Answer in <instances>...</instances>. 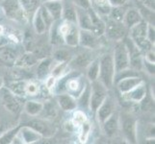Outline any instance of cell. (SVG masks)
Masks as SVG:
<instances>
[{
  "label": "cell",
  "mask_w": 155,
  "mask_h": 144,
  "mask_svg": "<svg viewBox=\"0 0 155 144\" xmlns=\"http://www.w3.org/2000/svg\"><path fill=\"white\" fill-rule=\"evenodd\" d=\"M116 75L113 56L110 53L102 55L99 58V75L98 81L107 88L110 89L114 86Z\"/></svg>",
  "instance_id": "6da1fadb"
},
{
  "label": "cell",
  "mask_w": 155,
  "mask_h": 144,
  "mask_svg": "<svg viewBox=\"0 0 155 144\" xmlns=\"http://www.w3.org/2000/svg\"><path fill=\"white\" fill-rule=\"evenodd\" d=\"M59 31L63 36L64 43L69 47H77L79 45V27L77 24L64 20L59 23Z\"/></svg>",
  "instance_id": "7a4b0ae2"
},
{
  "label": "cell",
  "mask_w": 155,
  "mask_h": 144,
  "mask_svg": "<svg viewBox=\"0 0 155 144\" xmlns=\"http://www.w3.org/2000/svg\"><path fill=\"white\" fill-rule=\"evenodd\" d=\"M1 6L5 15L9 19L15 20L17 22H24L26 20L27 15L18 0H3Z\"/></svg>",
  "instance_id": "3957f363"
},
{
  "label": "cell",
  "mask_w": 155,
  "mask_h": 144,
  "mask_svg": "<svg viewBox=\"0 0 155 144\" xmlns=\"http://www.w3.org/2000/svg\"><path fill=\"white\" fill-rule=\"evenodd\" d=\"M137 124L136 118L130 114H124L120 117V128L129 143L137 142Z\"/></svg>",
  "instance_id": "277c9868"
},
{
  "label": "cell",
  "mask_w": 155,
  "mask_h": 144,
  "mask_svg": "<svg viewBox=\"0 0 155 144\" xmlns=\"http://www.w3.org/2000/svg\"><path fill=\"white\" fill-rule=\"evenodd\" d=\"M113 61L115 66L116 73L120 72L126 68H129V56L126 49V46L124 41H116V45L114 48L113 54Z\"/></svg>",
  "instance_id": "5b68a950"
},
{
  "label": "cell",
  "mask_w": 155,
  "mask_h": 144,
  "mask_svg": "<svg viewBox=\"0 0 155 144\" xmlns=\"http://www.w3.org/2000/svg\"><path fill=\"white\" fill-rule=\"evenodd\" d=\"M108 89H107L98 80L91 83V97H90V110L95 114L98 107L106 98Z\"/></svg>",
  "instance_id": "8992f818"
},
{
  "label": "cell",
  "mask_w": 155,
  "mask_h": 144,
  "mask_svg": "<svg viewBox=\"0 0 155 144\" xmlns=\"http://www.w3.org/2000/svg\"><path fill=\"white\" fill-rule=\"evenodd\" d=\"M126 46V49L128 52V56H129V66L130 68L134 69L138 71L141 70L143 68V53L141 50L137 47V45L134 43L130 37L125 38L122 40Z\"/></svg>",
  "instance_id": "52a82bcc"
},
{
  "label": "cell",
  "mask_w": 155,
  "mask_h": 144,
  "mask_svg": "<svg viewBox=\"0 0 155 144\" xmlns=\"http://www.w3.org/2000/svg\"><path fill=\"white\" fill-rule=\"evenodd\" d=\"M127 29L122 22H117L109 18V20L105 22V33L104 35L107 39L114 41H120L126 36Z\"/></svg>",
  "instance_id": "ba28073f"
},
{
  "label": "cell",
  "mask_w": 155,
  "mask_h": 144,
  "mask_svg": "<svg viewBox=\"0 0 155 144\" xmlns=\"http://www.w3.org/2000/svg\"><path fill=\"white\" fill-rule=\"evenodd\" d=\"M27 126L34 129L41 137L50 138L55 135V127L49 120L47 119H33L29 121Z\"/></svg>",
  "instance_id": "9c48e42d"
},
{
  "label": "cell",
  "mask_w": 155,
  "mask_h": 144,
  "mask_svg": "<svg viewBox=\"0 0 155 144\" xmlns=\"http://www.w3.org/2000/svg\"><path fill=\"white\" fill-rule=\"evenodd\" d=\"M115 108H116V103L114 98L107 94L106 98L98 107L97 111H95L97 120L100 124H102L110 115H112L115 113Z\"/></svg>",
  "instance_id": "30bf717a"
},
{
  "label": "cell",
  "mask_w": 155,
  "mask_h": 144,
  "mask_svg": "<svg viewBox=\"0 0 155 144\" xmlns=\"http://www.w3.org/2000/svg\"><path fill=\"white\" fill-rule=\"evenodd\" d=\"M99 38L92 31L82 30L79 31V45L88 49H97L99 46Z\"/></svg>",
  "instance_id": "8fae6325"
},
{
  "label": "cell",
  "mask_w": 155,
  "mask_h": 144,
  "mask_svg": "<svg viewBox=\"0 0 155 144\" xmlns=\"http://www.w3.org/2000/svg\"><path fill=\"white\" fill-rule=\"evenodd\" d=\"M15 96L9 89H5L2 94V103L9 113L13 114H18L20 111V103Z\"/></svg>",
  "instance_id": "7c38bea8"
},
{
  "label": "cell",
  "mask_w": 155,
  "mask_h": 144,
  "mask_svg": "<svg viewBox=\"0 0 155 144\" xmlns=\"http://www.w3.org/2000/svg\"><path fill=\"white\" fill-rule=\"evenodd\" d=\"M101 125H102L104 134L107 136L109 137L115 136L120 130V115L115 111Z\"/></svg>",
  "instance_id": "4fadbf2b"
},
{
  "label": "cell",
  "mask_w": 155,
  "mask_h": 144,
  "mask_svg": "<svg viewBox=\"0 0 155 144\" xmlns=\"http://www.w3.org/2000/svg\"><path fill=\"white\" fill-rule=\"evenodd\" d=\"M18 135L20 138L21 143H25V144L36 143L41 139V136L27 125L20 126Z\"/></svg>",
  "instance_id": "5bb4252c"
},
{
  "label": "cell",
  "mask_w": 155,
  "mask_h": 144,
  "mask_svg": "<svg viewBox=\"0 0 155 144\" xmlns=\"http://www.w3.org/2000/svg\"><path fill=\"white\" fill-rule=\"evenodd\" d=\"M88 13L90 14L91 20H92V30L91 31L97 37L100 38L105 33V21L92 7L88 9Z\"/></svg>",
  "instance_id": "9a60e30c"
},
{
  "label": "cell",
  "mask_w": 155,
  "mask_h": 144,
  "mask_svg": "<svg viewBox=\"0 0 155 144\" xmlns=\"http://www.w3.org/2000/svg\"><path fill=\"white\" fill-rule=\"evenodd\" d=\"M143 82V79L139 76H129L122 78L119 81H117L115 84L119 89V91L121 94H125L128 91H130L132 88H134L136 86H138L139 84H141Z\"/></svg>",
  "instance_id": "2e32d148"
},
{
  "label": "cell",
  "mask_w": 155,
  "mask_h": 144,
  "mask_svg": "<svg viewBox=\"0 0 155 144\" xmlns=\"http://www.w3.org/2000/svg\"><path fill=\"white\" fill-rule=\"evenodd\" d=\"M122 95H124V97L126 100L130 101V102L140 103L141 101L147 95V85L143 81L141 84H139L134 88H132L130 91H128L127 93L122 94Z\"/></svg>",
  "instance_id": "e0dca14e"
},
{
  "label": "cell",
  "mask_w": 155,
  "mask_h": 144,
  "mask_svg": "<svg viewBox=\"0 0 155 144\" xmlns=\"http://www.w3.org/2000/svg\"><path fill=\"white\" fill-rule=\"evenodd\" d=\"M18 57V52L14 47L9 45L0 46V62H2L5 65L15 66Z\"/></svg>",
  "instance_id": "ac0fdd59"
},
{
  "label": "cell",
  "mask_w": 155,
  "mask_h": 144,
  "mask_svg": "<svg viewBox=\"0 0 155 144\" xmlns=\"http://www.w3.org/2000/svg\"><path fill=\"white\" fill-rule=\"evenodd\" d=\"M57 102L59 107L65 111H72L77 108L76 98L68 92L59 93L57 96Z\"/></svg>",
  "instance_id": "d6986e66"
},
{
  "label": "cell",
  "mask_w": 155,
  "mask_h": 144,
  "mask_svg": "<svg viewBox=\"0 0 155 144\" xmlns=\"http://www.w3.org/2000/svg\"><path fill=\"white\" fill-rule=\"evenodd\" d=\"M42 5L48 11L54 21L62 19V12L64 7L63 0H50V1L42 2Z\"/></svg>",
  "instance_id": "ffe728a7"
},
{
  "label": "cell",
  "mask_w": 155,
  "mask_h": 144,
  "mask_svg": "<svg viewBox=\"0 0 155 144\" xmlns=\"http://www.w3.org/2000/svg\"><path fill=\"white\" fill-rule=\"evenodd\" d=\"M142 20H143V18L141 15V13L139 12V10L132 8L129 10H126L124 20H122V23H124V25L125 26L127 30H129L131 27H133V26L136 25L137 23L141 22Z\"/></svg>",
  "instance_id": "44dd1931"
},
{
  "label": "cell",
  "mask_w": 155,
  "mask_h": 144,
  "mask_svg": "<svg viewBox=\"0 0 155 144\" xmlns=\"http://www.w3.org/2000/svg\"><path fill=\"white\" fill-rule=\"evenodd\" d=\"M90 97H91V83L88 81L76 99L77 107L79 106L81 110H84L85 113H86V110H90Z\"/></svg>",
  "instance_id": "7402d4cb"
},
{
  "label": "cell",
  "mask_w": 155,
  "mask_h": 144,
  "mask_svg": "<svg viewBox=\"0 0 155 144\" xmlns=\"http://www.w3.org/2000/svg\"><path fill=\"white\" fill-rule=\"evenodd\" d=\"M38 62H39L38 57H37L34 53L26 52L22 55H19L17 62L15 63V66L21 67V68H28V67H32L35 65H37Z\"/></svg>",
  "instance_id": "603a6c76"
},
{
  "label": "cell",
  "mask_w": 155,
  "mask_h": 144,
  "mask_svg": "<svg viewBox=\"0 0 155 144\" xmlns=\"http://www.w3.org/2000/svg\"><path fill=\"white\" fill-rule=\"evenodd\" d=\"M77 14V26L79 29L82 30H92V20H91L88 10H84L81 8L76 7Z\"/></svg>",
  "instance_id": "cb8c5ba5"
},
{
  "label": "cell",
  "mask_w": 155,
  "mask_h": 144,
  "mask_svg": "<svg viewBox=\"0 0 155 144\" xmlns=\"http://www.w3.org/2000/svg\"><path fill=\"white\" fill-rule=\"evenodd\" d=\"M37 77L40 80H45L50 75V70L52 67V60L50 58H45L37 63Z\"/></svg>",
  "instance_id": "d4e9b609"
},
{
  "label": "cell",
  "mask_w": 155,
  "mask_h": 144,
  "mask_svg": "<svg viewBox=\"0 0 155 144\" xmlns=\"http://www.w3.org/2000/svg\"><path fill=\"white\" fill-rule=\"evenodd\" d=\"M148 23L146 20H142L141 22L137 23L133 27L129 29V37L132 40L147 38V32Z\"/></svg>",
  "instance_id": "484cf974"
},
{
  "label": "cell",
  "mask_w": 155,
  "mask_h": 144,
  "mask_svg": "<svg viewBox=\"0 0 155 144\" xmlns=\"http://www.w3.org/2000/svg\"><path fill=\"white\" fill-rule=\"evenodd\" d=\"M62 19L68 21V22L77 24L76 7L73 4H64L63 12H62Z\"/></svg>",
  "instance_id": "4316f807"
},
{
  "label": "cell",
  "mask_w": 155,
  "mask_h": 144,
  "mask_svg": "<svg viewBox=\"0 0 155 144\" xmlns=\"http://www.w3.org/2000/svg\"><path fill=\"white\" fill-rule=\"evenodd\" d=\"M44 105V103L39 102V101L28 100L24 105V110L30 116H37L42 113Z\"/></svg>",
  "instance_id": "83f0119b"
},
{
  "label": "cell",
  "mask_w": 155,
  "mask_h": 144,
  "mask_svg": "<svg viewBox=\"0 0 155 144\" xmlns=\"http://www.w3.org/2000/svg\"><path fill=\"white\" fill-rule=\"evenodd\" d=\"M99 75V58L92 60L87 66V79L90 83L98 80Z\"/></svg>",
  "instance_id": "f1b7e54d"
},
{
  "label": "cell",
  "mask_w": 155,
  "mask_h": 144,
  "mask_svg": "<svg viewBox=\"0 0 155 144\" xmlns=\"http://www.w3.org/2000/svg\"><path fill=\"white\" fill-rule=\"evenodd\" d=\"M92 8L100 17L108 15L112 9V5L108 0H94L92 2Z\"/></svg>",
  "instance_id": "f546056e"
},
{
  "label": "cell",
  "mask_w": 155,
  "mask_h": 144,
  "mask_svg": "<svg viewBox=\"0 0 155 144\" xmlns=\"http://www.w3.org/2000/svg\"><path fill=\"white\" fill-rule=\"evenodd\" d=\"M26 84L27 82L24 80H15L9 84L8 89L15 96L22 97L26 95Z\"/></svg>",
  "instance_id": "4dcf8cb0"
},
{
  "label": "cell",
  "mask_w": 155,
  "mask_h": 144,
  "mask_svg": "<svg viewBox=\"0 0 155 144\" xmlns=\"http://www.w3.org/2000/svg\"><path fill=\"white\" fill-rule=\"evenodd\" d=\"M59 21L60 20H56L52 23L50 26V28L48 29L50 34H49V39L50 42L52 45H59L61 43H64V39L63 36L61 35L60 31H59Z\"/></svg>",
  "instance_id": "1f68e13d"
},
{
  "label": "cell",
  "mask_w": 155,
  "mask_h": 144,
  "mask_svg": "<svg viewBox=\"0 0 155 144\" xmlns=\"http://www.w3.org/2000/svg\"><path fill=\"white\" fill-rule=\"evenodd\" d=\"M33 25H34V29L36 31V33L39 34V35H42V34L45 33V32L47 31V27H46V25L45 23L44 19H42V18H41V14H40L39 8L34 13V15H33Z\"/></svg>",
  "instance_id": "d6a6232c"
},
{
  "label": "cell",
  "mask_w": 155,
  "mask_h": 144,
  "mask_svg": "<svg viewBox=\"0 0 155 144\" xmlns=\"http://www.w3.org/2000/svg\"><path fill=\"white\" fill-rule=\"evenodd\" d=\"M21 7L25 12L26 15H29L36 12L40 7V0H18Z\"/></svg>",
  "instance_id": "836d02e7"
},
{
  "label": "cell",
  "mask_w": 155,
  "mask_h": 144,
  "mask_svg": "<svg viewBox=\"0 0 155 144\" xmlns=\"http://www.w3.org/2000/svg\"><path fill=\"white\" fill-rule=\"evenodd\" d=\"M125 12H126V9L124 6H113L108 14V17L110 19L114 20V21L122 22Z\"/></svg>",
  "instance_id": "e575fe53"
},
{
  "label": "cell",
  "mask_w": 155,
  "mask_h": 144,
  "mask_svg": "<svg viewBox=\"0 0 155 144\" xmlns=\"http://www.w3.org/2000/svg\"><path fill=\"white\" fill-rule=\"evenodd\" d=\"M68 62H57V65L54 66L53 67H51L50 75H53L57 79H60V78L64 77L68 74Z\"/></svg>",
  "instance_id": "d590c367"
},
{
  "label": "cell",
  "mask_w": 155,
  "mask_h": 144,
  "mask_svg": "<svg viewBox=\"0 0 155 144\" xmlns=\"http://www.w3.org/2000/svg\"><path fill=\"white\" fill-rule=\"evenodd\" d=\"M19 128H20V126H18V127L13 128V129H11L7 132H5L4 134L0 136V143L1 144H12L14 138L18 135Z\"/></svg>",
  "instance_id": "8d00e7d4"
},
{
  "label": "cell",
  "mask_w": 155,
  "mask_h": 144,
  "mask_svg": "<svg viewBox=\"0 0 155 144\" xmlns=\"http://www.w3.org/2000/svg\"><path fill=\"white\" fill-rule=\"evenodd\" d=\"M80 134H79V140L81 143H85L90 136L91 131H92V125H91L90 122L87 120L85 121L84 123L80 125Z\"/></svg>",
  "instance_id": "74e56055"
},
{
  "label": "cell",
  "mask_w": 155,
  "mask_h": 144,
  "mask_svg": "<svg viewBox=\"0 0 155 144\" xmlns=\"http://www.w3.org/2000/svg\"><path fill=\"white\" fill-rule=\"evenodd\" d=\"M91 62H92V60L90 59V55L87 54V53H81V54H78L72 60V62L78 67H87Z\"/></svg>",
  "instance_id": "f35d334b"
},
{
  "label": "cell",
  "mask_w": 155,
  "mask_h": 144,
  "mask_svg": "<svg viewBox=\"0 0 155 144\" xmlns=\"http://www.w3.org/2000/svg\"><path fill=\"white\" fill-rule=\"evenodd\" d=\"M54 60L58 62H68L71 60V53L66 49H58L54 52V55H53Z\"/></svg>",
  "instance_id": "ab89813d"
},
{
  "label": "cell",
  "mask_w": 155,
  "mask_h": 144,
  "mask_svg": "<svg viewBox=\"0 0 155 144\" xmlns=\"http://www.w3.org/2000/svg\"><path fill=\"white\" fill-rule=\"evenodd\" d=\"M71 120H72L73 123L75 124V126L79 128L80 125H81L82 123H84L85 121L88 120V117H87V114H86V113H85L84 110H77L74 111Z\"/></svg>",
  "instance_id": "60d3db41"
},
{
  "label": "cell",
  "mask_w": 155,
  "mask_h": 144,
  "mask_svg": "<svg viewBox=\"0 0 155 144\" xmlns=\"http://www.w3.org/2000/svg\"><path fill=\"white\" fill-rule=\"evenodd\" d=\"M39 11H40V14L41 15V18L42 19H44L45 21V23L46 25V27H47V30H48L50 28V26L52 25V23L54 22V19H53V18L51 17V14L48 13V11H47L44 5H40V7H39Z\"/></svg>",
  "instance_id": "b9f144b4"
},
{
  "label": "cell",
  "mask_w": 155,
  "mask_h": 144,
  "mask_svg": "<svg viewBox=\"0 0 155 144\" xmlns=\"http://www.w3.org/2000/svg\"><path fill=\"white\" fill-rule=\"evenodd\" d=\"M38 93H39L38 85L33 82H27V84H26V95L34 96Z\"/></svg>",
  "instance_id": "7bdbcfd3"
},
{
  "label": "cell",
  "mask_w": 155,
  "mask_h": 144,
  "mask_svg": "<svg viewBox=\"0 0 155 144\" xmlns=\"http://www.w3.org/2000/svg\"><path fill=\"white\" fill-rule=\"evenodd\" d=\"M57 78L54 77L53 75H48L45 79V87L46 88V89H48L49 91L53 90L55 88L56 83H57Z\"/></svg>",
  "instance_id": "ee69618b"
},
{
  "label": "cell",
  "mask_w": 155,
  "mask_h": 144,
  "mask_svg": "<svg viewBox=\"0 0 155 144\" xmlns=\"http://www.w3.org/2000/svg\"><path fill=\"white\" fill-rule=\"evenodd\" d=\"M72 4L75 7L81 8L84 10H88L92 7L91 0H72Z\"/></svg>",
  "instance_id": "f6af8a7d"
},
{
  "label": "cell",
  "mask_w": 155,
  "mask_h": 144,
  "mask_svg": "<svg viewBox=\"0 0 155 144\" xmlns=\"http://www.w3.org/2000/svg\"><path fill=\"white\" fill-rule=\"evenodd\" d=\"M154 65L155 63L147 61L145 58H143V68L149 74V75H154Z\"/></svg>",
  "instance_id": "bcb514c9"
},
{
  "label": "cell",
  "mask_w": 155,
  "mask_h": 144,
  "mask_svg": "<svg viewBox=\"0 0 155 144\" xmlns=\"http://www.w3.org/2000/svg\"><path fill=\"white\" fill-rule=\"evenodd\" d=\"M147 39L151 42L152 44L155 43V28L153 24L148 23L147 32Z\"/></svg>",
  "instance_id": "7dc6e473"
},
{
  "label": "cell",
  "mask_w": 155,
  "mask_h": 144,
  "mask_svg": "<svg viewBox=\"0 0 155 144\" xmlns=\"http://www.w3.org/2000/svg\"><path fill=\"white\" fill-rule=\"evenodd\" d=\"M143 58H145L147 61L155 63V54H154V49H151V50L147 51V53H145V57H143Z\"/></svg>",
  "instance_id": "c3c4849f"
},
{
  "label": "cell",
  "mask_w": 155,
  "mask_h": 144,
  "mask_svg": "<svg viewBox=\"0 0 155 144\" xmlns=\"http://www.w3.org/2000/svg\"><path fill=\"white\" fill-rule=\"evenodd\" d=\"M78 127H76L75 126V124L73 123L72 122V120L71 119V120H68V121H67L66 123H65V129L68 131V132H74L76 129H77Z\"/></svg>",
  "instance_id": "681fc988"
},
{
  "label": "cell",
  "mask_w": 155,
  "mask_h": 144,
  "mask_svg": "<svg viewBox=\"0 0 155 144\" xmlns=\"http://www.w3.org/2000/svg\"><path fill=\"white\" fill-rule=\"evenodd\" d=\"M143 6L154 12V0H143Z\"/></svg>",
  "instance_id": "f907efd6"
},
{
  "label": "cell",
  "mask_w": 155,
  "mask_h": 144,
  "mask_svg": "<svg viewBox=\"0 0 155 144\" xmlns=\"http://www.w3.org/2000/svg\"><path fill=\"white\" fill-rule=\"evenodd\" d=\"M110 2V4L113 6H124L126 0H108Z\"/></svg>",
  "instance_id": "816d5d0a"
},
{
  "label": "cell",
  "mask_w": 155,
  "mask_h": 144,
  "mask_svg": "<svg viewBox=\"0 0 155 144\" xmlns=\"http://www.w3.org/2000/svg\"><path fill=\"white\" fill-rule=\"evenodd\" d=\"M4 86V80L2 77H0V89H1Z\"/></svg>",
  "instance_id": "f5cc1de1"
},
{
  "label": "cell",
  "mask_w": 155,
  "mask_h": 144,
  "mask_svg": "<svg viewBox=\"0 0 155 144\" xmlns=\"http://www.w3.org/2000/svg\"><path fill=\"white\" fill-rule=\"evenodd\" d=\"M3 33H4V28H3V26L0 25V36H1Z\"/></svg>",
  "instance_id": "db71d44e"
},
{
  "label": "cell",
  "mask_w": 155,
  "mask_h": 144,
  "mask_svg": "<svg viewBox=\"0 0 155 144\" xmlns=\"http://www.w3.org/2000/svg\"><path fill=\"white\" fill-rule=\"evenodd\" d=\"M41 2H45V1H50V0H41Z\"/></svg>",
  "instance_id": "11a10c76"
},
{
  "label": "cell",
  "mask_w": 155,
  "mask_h": 144,
  "mask_svg": "<svg viewBox=\"0 0 155 144\" xmlns=\"http://www.w3.org/2000/svg\"><path fill=\"white\" fill-rule=\"evenodd\" d=\"M93 1H94V0H91V3H92V2H93Z\"/></svg>",
  "instance_id": "9f6ffc18"
},
{
  "label": "cell",
  "mask_w": 155,
  "mask_h": 144,
  "mask_svg": "<svg viewBox=\"0 0 155 144\" xmlns=\"http://www.w3.org/2000/svg\"><path fill=\"white\" fill-rule=\"evenodd\" d=\"M0 125H1V122H0Z\"/></svg>",
  "instance_id": "6f0895ef"
}]
</instances>
